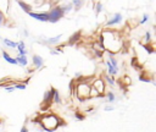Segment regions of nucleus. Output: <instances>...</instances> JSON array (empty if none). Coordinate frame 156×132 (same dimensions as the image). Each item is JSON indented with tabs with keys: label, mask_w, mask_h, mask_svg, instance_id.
<instances>
[{
	"label": "nucleus",
	"mask_w": 156,
	"mask_h": 132,
	"mask_svg": "<svg viewBox=\"0 0 156 132\" xmlns=\"http://www.w3.org/2000/svg\"><path fill=\"white\" fill-rule=\"evenodd\" d=\"M58 122H60V119H57L55 115H44L40 119V125L46 131H52V130L57 128Z\"/></svg>",
	"instance_id": "f257e3e1"
},
{
	"label": "nucleus",
	"mask_w": 156,
	"mask_h": 132,
	"mask_svg": "<svg viewBox=\"0 0 156 132\" xmlns=\"http://www.w3.org/2000/svg\"><path fill=\"white\" fill-rule=\"evenodd\" d=\"M48 16H49V21H48V22L56 23V22H58V21L65 16V12H63V10H62L61 6H56V7L51 9V10L48 12Z\"/></svg>",
	"instance_id": "f03ea898"
},
{
	"label": "nucleus",
	"mask_w": 156,
	"mask_h": 132,
	"mask_svg": "<svg viewBox=\"0 0 156 132\" xmlns=\"http://www.w3.org/2000/svg\"><path fill=\"white\" fill-rule=\"evenodd\" d=\"M76 93H77V97L83 100L84 98H88V95L90 94V86L87 84V83H78L77 87H76Z\"/></svg>",
	"instance_id": "7ed1b4c3"
},
{
	"label": "nucleus",
	"mask_w": 156,
	"mask_h": 132,
	"mask_svg": "<svg viewBox=\"0 0 156 132\" xmlns=\"http://www.w3.org/2000/svg\"><path fill=\"white\" fill-rule=\"evenodd\" d=\"M91 89L93 90H96L98 92V95H100V98L102 97L104 92H105V82L102 78H98L94 81L93 86H91Z\"/></svg>",
	"instance_id": "20e7f679"
},
{
	"label": "nucleus",
	"mask_w": 156,
	"mask_h": 132,
	"mask_svg": "<svg viewBox=\"0 0 156 132\" xmlns=\"http://www.w3.org/2000/svg\"><path fill=\"white\" fill-rule=\"evenodd\" d=\"M28 15H29L32 18H34V20H37V21H40V22H48V21H49L48 12H32V11H29Z\"/></svg>",
	"instance_id": "39448f33"
},
{
	"label": "nucleus",
	"mask_w": 156,
	"mask_h": 132,
	"mask_svg": "<svg viewBox=\"0 0 156 132\" xmlns=\"http://www.w3.org/2000/svg\"><path fill=\"white\" fill-rule=\"evenodd\" d=\"M122 21V15L121 13H115L112 16V18H110L107 22H106V26H115L117 23H119Z\"/></svg>",
	"instance_id": "423d86ee"
},
{
	"label": "nucleus",
	"mask_w": 156,
	"mask_h": 132,
	"mask_svg": "<svg viewBox=\"0 0 156 132\" xmlns=\"http://www.w3.org/2000/svg\"><path fill=\"white\" fill-rule=\"evenodd\" d=\"M32 61H33V65H34L35 68H39V67H41L44 65V60L39 55H33L32 56Z\"/></svg>",
	"instance_id": "0eeeda50"
},
{
	"label": "nucleus",
	"mask_w": 156,
	"mask_h": 132,
	"mask_svg": "<svg viewBox=\"0 0 156 132\" xmlns=\"http://www.w3.org/2000/svg\"><path fill=\"white\" fill-rule=\"evenodd\" d=\"M16 59V61H17V65H20V66H27V64H28V59H27V56L24 55V54H20L17 57H15Z\"/></svg>",
	"instance_id": "6e6552de"
},
{
	"label": "nucleus",
	"mask_w": 156,
	"mask_h": 132,
	"mask_svg": "<svg viewBox=\"0 0 156 132\" xmlns=\"http://www.w3.org/2000/svg\"><path fill=\"white\" fill-rule=\"evenodd\" d=\"M2 57H4V60L5 61H7V62H10V64H12V65H17V61H16V59L15 57H11L10 55H9V53L7 51H2Z\"/></svg>",
	"instance_id": "1a4fd4ad"
},
{
	"label": "nucleus",
	"mask_w": 156,
	"mask_h": 132,
	"mask_svg": "<svg viewBox=\"0 0 156 132\" xmlns=\"http://www.w3.org/2000/svg\"><path fill=\"white\" fill-rule=\"evenodd\" d=\"M50 101H52V89L45 92L44 99H43V104H49Z\"/></svg>",
	"instance_id": "9d476101"
},
{
	"label": "nucleus",
	"mask_w": 156,
	"mask_h": 132,
	"mask_svg": "<svg viewBox=\"0 0 156 132\" xmlns=\"http://www.w3.org/2000/svg\"><path fill=\"white\" fill-rule=\"evenodd\" d=\"M17 2H18V5L21 6V9L24 11V12H29V11H32V7H30V5H28L27 2H24V1H22V0H17Z\"/></svg>",
	"instance_id": "9b49d317"
},
{
	"label": "nucleus",
	"mask_w": 156,
	"mask_h": 132,
	"mask_svg": "<svg viewBox=\"0 0 156 132\" xmlns=\"http://www.w3.org/2000/svg\"><path fill=\"white\" fill-rule=\"evenodd\" d=\"M106 67H107V71H108V73H110L111 76L117 75L118 70H117V68H115V67L111 65V62H110V61H106Z\"/></svg>",
	"instance_id": "f8f14e48"
},
{
	"label": "nucleus",
	"mask_w": 156,
	"mask_h": 132,
	"mask_svg": "<svg viewBox=\"0 0 156 132\" xmlns=\"http://www.w3.org/2000/svg\"><path fill=\"white\" fill-rule=\"evenodd\" d=\"M79 37H80V34L77 32V33H74L69 39H68V42H67V44H69V45H73L76 42H78L79 40Z\"/></svg>",
	"instance_id": "ddd939ff"
},
{
	"label": "nucleus",
	"mask_w": 156,
	"mask_h": 132,
	"mask_svg": "<svg viewBox=\"0 0 156 132\" xmlns=\"http://www.w3.org/2000/svg\"><path fill=\"white\" fill-rule=\"evenodd\" d=\"M61 37H62V34H58V35L52 37V38H49V39H46V40H45V43H46V44H55V43L60 42Z\"/></svg>",
	"instance_id": "4468645a"
},
{
	"label": "nucleus",
	"mask_w": 156,
	"mask_h": 132,
	"mask_svg": "<svg viewBox=\"0 0 156 132\" xmlns=\"http://www.w3.org/2000/svg\"><path fill=\"white\" fill-rule=\"evenodd\" d=\"M17 50L20 51V54H27V50H26V45H24V42H20V43H17Z\"/></svg>",
	"instance_id": "2eb2a0df"
},
{
	"label": "nucleus",
	"mask_w": 156,
	"mask_h": 132,
	"mask_svg": "<svg viewBox=\"0 0 156 132\" xmlns=\"http://www.w3.org/2000/svg\"><path fill=\"white\" fill-rule=\"evenodd\" d=\"M51 89H52V100L56 101V103H60L61 99H60V94H58V92H57L55 88H51Z\"/></svg>",
	"instance_id": "dca6fc26"
},
{
	"label": "nucleus",
	"mask_w": 156,
	"mask_h": 132,
	"mask_svg": "<svg viewBox=\"0 0 156 132\" xmlns=\"http://www.w3.org/2000/svg\"><path fill=\"white\" fill-rule=\"evenodd\" d=\"M4 44H5L6 46H9V48H16V46H17V43H16V42L9 40L7 38H5V39H4Z\"/></svg>",
	"instance_id": "f3484780"
},
{
	"label": "nucleus",
	"mask_w": 156,
	"mask_h": 132,
	"mask_svg": "<svg viewBox=\"0 0 156 132\" xmlns=\"http://www.w3.org/2000/svg\"><path fill=\"white\" fill-rule=\"evenodd\" d=\"M110 62H111V65L115 67V68H117L118 70V62H117V60L113 57V55H112V53L110 51V60H108Z\"/></svg>",
	"instance_id": "a211bd4d"
},
{
	"label": "nucleus",
	"mask_w": 156,
	"mask_h": 132,
	"mask_svg": "<svg viewBox=\"0 0 156 132\" xmlns=\"http://www.w3.org/2000/svg\"><path fill=\"white\" fill-rule=\"evenodd\" d=\"M106 97H107V100L110 101V103H112V101H115V94L112 93V92H107V94H106Z\"/></svg>",
	"instance_id": "6ab92c4d"
},
{
	"label": "nucleus",
	"mask_w": 156,
	"mask_h": 132,
	"mask_svg": "<svg viewBox=\"0 0 156 132\" xmlns=\"http://www.w3.org/2000/svg\"><path fill=\"white\" fill-rule=\"evenodd\" d=\"M101 10H102V4H101V2H98L96 6H95V12H96V15H99V13L101 12Z\"/></svg>",
	"instance_id": "aec40b11"
},
{
	"label": "nucleus",
	"mask_w": 156,
	"mask_h": 132,
	"mask_svg": "<svg viewBox=\"0 0 156 132\" xmlns=\"http://www.w3.org/2000/svg\"><path fill=\"white\" fill-rule=\"evenodd\" d=\"M105 79H106V82H107L110 86H113V84H115V79L112 78V76H106Z\"/></svg>",
	"instance_id": "412c9836"
},
{
	"label": "nucleus",
	"mask_w": 156,
	"mask_h": 132,
	"mask_svg": "<svg viewBox=\"0 0 156 132\" xmlns=\"http://www.w3.org/2000/svg\"><path fill=\"white\" fill-rule=\"evenodd\" d=\"M82 1H83V0H72V5L78 9V7L82 6Z\"/></svg>",
	"instance_id": "4be33fe9"
},
{
	"label": "nucleus",
	"mask_w": 156,
	"mask_h": 132,
	"mask_svg": "<svg viewBox=\"0 0 156 132\" xmlns=\"http://www.w3.org/2000/svg\"><path fill=\"white\" fill-rule=\"evenodd\" d=\"M72 6H73L72 4H68V5H66V6H63V7H62V10H63V12L66 13V12H68V11H71V10H72Z\"/></svg>",
	"instance_id": "5701e85b"
},
{
	"label": "nucleus",
	"mask_w": 156,
	"mask_h": 132,
	"mask_svg": "<svg viewBox=\"0 0 156 132\" xmlns=\"http://www.w3.org/2000/svg\"><path fill=\"white\" fill-rule=\"evenodd\" d=\"M26 87H27V86H26L24 83H20V84H15V86H13L15 89H26Z\"/></svg>",
	"instance_id": "b1692460"
},
{
	"label": "nucleus",
	"mask_w": 156,
	"mask_h": 132,
	"mask_svg": "<svg viewBox=\"0 0 156 132\" xmlns=\"http://www.w3.org/2000/svg\"><path fill=\"white\" fill-rule=\"evenodd\" d=\"M139 81H141V82H152L150 78H147L145 76H139Z\"/></svg>",
	"instance_id": "393cba45"
},
{
	"label": "nucleus",
	"mask_w": 156,
	"mask_h": 132,
	"mask_svg": "<svg viewBox=\"0 0 156 132\" xmlns=\"http://www.w3.org/2000/svg\"><path fill=\"white\" fill-rule=\"evenodd\" d=\"M147 20H149V15H144V16H143V20L140 21V23H145Z\"/></svg>",
	"instance_id": "a878e982"
},
{
	"label": "nucleus",
	"mask_w": 156,
	"mask_h": 132,
	"mask_svg": "<svg viewBox=\"0 0 156 132\" xmlns=\"http://www.w3.org/2000/svg\"><path fill=\"white\" fill-rule=\"evenodd\" d=\"M144 48H145V50H147L150 54H152V53H154V49H150V46H149V45H144Z\"/></svg>",
	"instance_id": "bb28decb"
},
{
	"label": "nucleus",
	"mask_w": 156,
	"mask_h": 132,
	"mask_svg": "<svg viewBox=\"0 0 156 132\" xmlns=\"http://www.w3.org/2000/svg\"><path fill=\"white\" fill-rule=\"evenodd\" d=\"M4 23V15H2V12L0 11V26Z\"/></svg>",
	"instance_id": "cd10ccee"
},
{
	"label": "nucleus",
	"mask_w": 156,
	"mask_h": 132,
	"mask_svg": "<svg viewBox=\"0 0 156 132\" xmlns=\"http://www.w3.org/2000/svg\"><path fill=\"white\" fill-rule=\"evenodd\" d=\"M145 40H146V42L150 40V33H149V32H146V34H145Z\"/></svg>",
	"instance_id": "c85d7f7f"
},
{
	"label": "nucleus",
	"mask_w": 156,
	"mask_h": 132,
	"mask_svg": "<svg viewBox=\"0 0 156 132\" xmlns=\"http://www.w3.org/2000/svg\"><path fill=\"white\" fill-rule=\"evenodd\" d=\"M76 117L79 119V120H83V119H84V116H83L82 114H76Z\"/></svg>",
	"instance_id": "c756f323"
},
{
	"label": "nucleus",
	"mask_w": 156,
	"mask_h": 132,
	"mask_svg": "<svg viewBox=\"0 0 156 132\" xmlns=\"http://www.w3.org/2000/svg\"><path fill=\"white\" fill-rule=\"evenodd\" d=\"M0 122H1V121H0Z\"/></svg>",
	"instance_id": "7c9ffc66"
},
{
	"label": "nucleus",
	"mask_w": 156,
	"mask_h": 132,
	"mask_svg": "<svg viewBox=\"0 0 156 132\" xmlns=\"http://www.w3.org/2000/svg\"><path fill=\"white\" fill-rule=\"evenodd\" d=\"M83 1H84V0H83Z\"/></svg>",
	"instance_id": "2f4dec72"
}]
</instances>
